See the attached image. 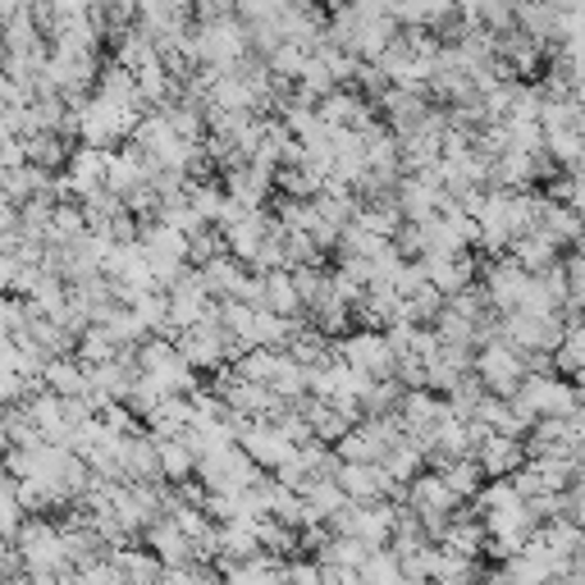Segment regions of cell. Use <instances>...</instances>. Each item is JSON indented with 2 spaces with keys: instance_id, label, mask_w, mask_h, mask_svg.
Returning a JSON list of instances; mask_svg holds the SVG:
<instances>
[{
  "instance_id": "cell-13",
  "label": "cell",
  "mask_w": 585,
  "mask_h": 585,
  "mask_svg": "<svg viewBox=\"0 0 585 585\" xmlns=\"http://www.w3.org/2000/svg\"><path fill=\"white\" fill-rule=\"evenodd\" d=\"M266 306H270V312H280V316H297L306 306L293 270H266Z\"/></svg>"
},
{
  "instance_id": "cell-7",
  "label": "cell",
  "mask_w": 585,
  "mask_h": 585,
  "mask_svg": "<svg viewBox=\"0 0 585 585\" xmlns=\"http://www.w3.org/2000/svg\"><path fill=\"white\" fill-rule=\"evenodd\" d=\"M280 183V170L274 165H266V161H238V165H229L225 170V188H229V197H238V202H248V206H261L266 197H270V188Z\"/></svg>"
},
{
  "instance_id": "cell-17",
  "label": "cell",
  "mask_w": 585,
  "mask_h": 585,
  "mask_svg": "<svg viewBox=\"0 0 585 585\" xmlns=\"http://www.w3.org/2000/svg\"><path fill=\"white\" fill-rule=\"evenodd\" d=\"M440 472L448 476V485L457 489L462 499H476L480 485H485V467H480V457H472V453H467V457H448Z\"/></svg>"
},
{
  "instance_id": "cell-2",
  "label": "cell",
  "mask_w": 585,
  "mask_h": 585,
  "mask_svg": "<svg viewBox=\"0 0 585 585\" xmlns=\"http://www.w3.org/2000/svg\"><path fill=\"white\" fill-rule=\"evenodd\" d=\"M512 403L527 421H544V416H572L581 408V393L567 380H549L544 371H531L527 384L512 393Z\"/></svg>"
},
{
  "instance_id": "cell-12",
  "label": "cell",
  "mask_w": 585,
  "mask_h": 585,
  "mask_svg": "<svg viewBox=\"0 0 585 585\" xmlns=\"http://www.w3.org/2000/svg\"><path fill=\"white\" fill-rule=\"evenodd\" d=\"M42 380H46V389H55V393L78 398V393H87V361H83V357H51L46 371H42Z\"/></svg>"
},
{
  "instance_id": "cell-5",
  "label": "cell",
  "mask_w": 585,
  "mask_h": 585,
  "mask_svg": "<svg viewBox=\"0 0 585 585\" xmlns=\"http://www.w3.org/2000/svg\"><path fill=\"white\" fill-rule=\"evenodd\" d=\"M531 284H535V274L521 266L517 257H512V261H495V266H489V274H485L489 302H495L499 316L521 312V306H527V297H531Z\"/></svg>"
},
{
  "instance_id": "cell-8",
  "label": "cell",
  "mask_w": 585,
  "mask_h": 585,
  "mask_svg": "<svg viewBox=\"0 0 585 585\" xmlns=\"http://www.w3.org/2000/svg\"><path fill=\"white\" fill-rule=\"evenodd\" d=\"M380 106H384V124H389L398 138H403V133H416V129L425 124V119L435 115L421 87H398V83L389 87V97H384Z\"/></svg>"
},
{
  "instance_id": "cell-14",
  "label": "cell",
  "mask_w": 585,
  "mask_h": 585,
  "mask_svg": "<svg viewBox=\"0 0 585 585\" xmlns=\"http://www.w3.org/2000/svg\"><path fill=\"white\" fill-rule=\"evenodd\" d=\"M115 559H119V567H124V581H161L170 567H165V559H161V553L156 549H151L147 544V553L142 549H115Z\"/></svg>"
},
{
  "instance_id": "cell-11",
  "label": "cell",
  "mask_w": 585,
  "mask_h": 585,
  "mask_svg": "<svg viewBox=\"0 0 585 585\" xmlns=\"http://www.w3.org/2000/svg\"><path fill=\"white\" fill-rule=\"evenodd\" d=\"M559 248H563V242L559 238H553L549 229H527V234H521L517 242H512V257L521 261V266H527L531 274H540V270H549V266H559Z\"/></svg>"
},
{
  "instance_id": "cell-15",
  "label": "cell",
  "mask_w": 585,
  "mask_h": 585,
  "mask_svg": "<svg viewBox=\"0 0 585 585\" xmlns=\"http://www.w3.org/2000/svg\"><path fill=\"white\" fill-rule=\"evenodd\" d=\"M161 440V435H156ZM161 472H165V480H188L193 472H197V453H193V444L183 440V435H170V440H161Z\"/></svg>"
},
{
  "instance_id": "cell-3",
  "label": "cell",
  "mask_w": 585,
  "mask_h": 585,
  "mask_svg": "<svg viewBox=\"0 0 585 585\" xmlns=\"http://www.w3.org/2000/svg\"><path fill=\"white\" fill-rule=\"evenodd\" d=\"M476 376L485 380L489 393L512 398L521 384H527L531 361H527V353H521V348H512V344H503V338H495V344H485V348L476 353Z\"/></svg>"
},
{
  "instance_id": "cell-1",
  "label": "cell",
  "mask_w": 585,
  "mask_h": 585,
  "mask_svg": "<svg viewBox=\"0 0 585 585\" xmlns=\"http://www.w3.org/2000/svg\"><path fill=\"white\" fill-rule=\"evenodd\" d=\"M193 33H197L202 65H215V69H234L252 51V33H248V19H242V14L215 19V23H197Z\"/></svg>"
},
{
  "instance_id": "cell-10",
  "label": "cell",
  "mask_w": 585,
  "mask_h": 585,
  "mask_svg": "<svg viewBox=\"0 0 585 585\" xmlns=\"http://www.w3.org/2000/svg\"><path fill=\"white\" fill-rule=\"evenodd\" d=\"M421 266H425V274H430V284H435L440 293H457V289H467L472 280H476V266H472V257H462V252H448V257H440V252H425L421 257Z\"/></svg>"
},
{
  "instance_id": "cell-9",
  "label": "cell",
  "mask_w": 585,
  "mask_h": 585,
  "mask_svg": "<svg viewBox=\"0 0 585 585\" xmlns=\"http://www.w3.org/2000/svg\"><path fill=\"white\" fill-rule=\"evenodd\" d=\"M485 476H512L517 467H527L531 462V448L521 444V435H499V430H489L485 444L476 448Z\"/></svg>"
},
{
  "instance_id": "cell-6",
  "label": "cell",
  "mask_w": 585,
  "mask_h": 585,
  "mask_svg": "<svg viewBox=\"0 0 585 585\" xmlns=\"http://www.w3.org/2000/svg\"><path fill=\"white\" fill-rule=\"evenodd\" d=\"M242 448H248L257 462H261V467L266 472H280L284 467V462L297 453V444L284 435V425L280 421H274V416H261V421H248V425H242V440H238Z\"/></svg>"
},
{
  "instance_id": "cell-16",
  "label": "cell",
  "mask_w": 585,
  "mask_h": 585,
  "mask_svg": "<svg viewBox=\"0 0 585 585\" xmlns=\"http://www.w3.org/2000/svg\"><path fill=\"white\" fill-rule=\"evenodd\" d=\"M74 147H65V133H28V161L42 170H59L69 165Z\"/></svg>"
},
{
  "instance_id": "cell-4",
  "label": "cell",
  "mask_w": 585,
  "mask_h": 585,
  "mask_svg": "<svg viewBox=\"0 0 585 585\" xmlns=\"http://www.w3.org/2000/svg\"><path fill=\"white\" fill-rule=\"evenodd\" d=\"M338 357H344L348 366H357V371L376 376V380L398 376V353H393V344H389V334L376 329V325H361V329H353V334L338 338Z\"/></svg>"
}]
</instances>
